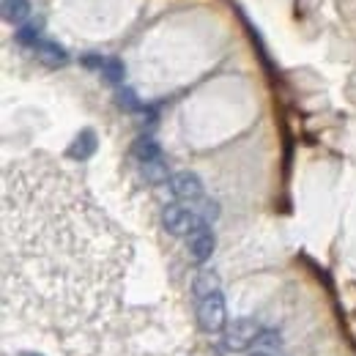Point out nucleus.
Here are the masks:
<instances>
[{
    "mask_svg": "<svg viewBox=\"0 0 356 356\" xmlns=\"http://www.w3.org/2000/svg\"><path fill=\"white\" fill-rule=\"evenodd\" d=\"M214 247H217V238H214V230L203 222L189 238H186V252L195 264H206L211 255H214Z\"/></svg>",
    "mask_w": 356,
    "mask_h": 356,
    "instance_id": "5",
    "label": "nucleus"
},
{
    "mask_svg": "<svg viewBox=\"0 0 356 356\" xmlns=\"http://www.w3.org/2000/svg\"><path fill=\"white\" fill-rule=\"evenodd\" d=\"M115 102H118V107L127 110V113H145V107L140 104V99H137V93H134L132 88H118Z\"/></svg>",
    "mask_w": 356,
    "mask_h": 356,
    "instance_id": "13",
    "label": "nucleus"
},
{
    "mask_svg": "<svg viewBox=\"0 0 356 356\" xmlns=\"http://www.w3.org/2000/svg\"><path fill=\"white\" fill-rule=\"evenodd\" d=\"M197 323L203 332H211V334L227 329V305H225L222 291L197 302Z\"/></svg>",
    "mask_w": 356,
    "mask_h": 356,
    "instance_id": "2",
    "label": "nucleus"
},
{
    "mask_svg": "<svg viewBox=\"0 0 356 356\" xmlns=\"http://www.w3.org/2000/svg\"><path fill=\"white\" fill-rule=\"evenodd\" d=\"M280 332H274V329H264L261 332V337H258V346H264V348H280Z\"/></svg>",
    "mask_w": 356,
    "mask_h": 356,
    "instance_id": "15",
    "label": "nucleus"
},
{
    "mask_svg": "<svg viewBox=\"0 0 356 356\" xmlns=\"http://www.w3.org/2000/svg\"><path fill=\"white\" fill-rule=\"evenodd\" d=\"M132 156L140 165L156 162V159H162V145H159L151 134H140V137H134V143H132Z\"/></svg>",
    "mask_w": 356,
    "mask_h": 356,
    "instance_id": "8",
    "label": "nucleus"
},
{
    "mask_svg": "<svg viewBox=\"0 0 356 356\" xmlns=\"http://www.w3.org/2000/svg\"><path fill=\"white\" fill-rule=\"evenodd\" d=\"M203 222H206V220H203L197 211L186 209V206L170 203V206L162 209V225H165V230H168L170 236H186V238H189Z\"/></svg>",
    "mask_w": 356,
    "mask_h": 356,
    "instance_id": "3",
    "label": "nucleus"
},
{
    "mask_svg": "<svg viewBox=\"0 0 356 356\" xmlns=\"http://www.w3.org/2000/svg\"><path fill=\"white\" fill-rule=\"evenodd\" d=\"M22 356H39V354H22Z\"/></svg>",
    "mask_w": 356,
    "mask_h": 356,
    "instance_id": "18",
    "label": "nucleus"
},
{
    "mask_svg": "<svg viewBox=\"0 0 356 356\" xmlns=\"http://www.w3.org/2000/svg\"><path fill=\"white\" fill-rule=\"evenodd\" d=\"M96 148H99L96 132L93 129H83V132L72 140V145L66 148V156L74 159V162H86V159H90L96 154Z\"/></svg>",
    "mask_w": 356,
    "mask_h": 356,
    "instance_id": "6",
    "label": "nucleus"
},
{
    "mask_svg": "<svg viewBox=\"0 0 356 356\" xmlns=\"http://www.w3.org/2000/svg\"><path fill=\"white\" fill-rule=\"evenodd\" d=\"M220 291V277L211 271V268H200L197 274H195V280H192V293L197 296V299H206V296H211V293H217Z\"/></svg>",
    "mask_w": 356,
    "mask_h": 356,
    "instance_id": "9",
    "label": "nucleus"
},
{
    "mask_svg": "<svg viewBox=\"0 0 356 356\" xmlns=\"http://www.w3.org/2000/svg\"><path fill=\"white\" fill-rule=\"evenodd\" d=\"M31 17V0H3V19L11 25H22Z\"/></svg>",
    "mask_w": 356,
    "mask_h": 356,
    "instance_id": "10",
    "label": "nucleus"
},
{
    "mask_svg": "<svg viewBox=\"0 0 356 356\" xmlns=\"http://www.w3.org/2000/svg\"><path fill=\"white\" fill-rule=\"evenodd\" d=\"M14 42L19 47H28V49H36L42 42V31L39 25H19V31L14 33Z\"/></svg>",
    "mask_w": 356,
    "mask_h": 356,
    "instance_id": "12",
    "label": "nucleus"
},
{
    "mask_svg": "<svg viewBox=\"0 0 356 356\" xmlns=\"http://www.w3.org/2000/svg\"><path fill=\"white\" fill-rule=\"evenodd\" d=\"M33 52H36V58H39L44 66H49V69H63V66L69 63V52L58 44V42H49V39H42Z\"/></svg>",
    "mask_w": 356,
    "mask_h": 356,
    "instance_id": "7",
    "label": "nucleus"
},
{
    "mask_svg": "<svg viewBox=\"0 0 356 356\" xmlns=\"http://www.w3.org/2000/svg\"><path fill=\"white\" fill-rule=\"evenodd\" d=\"M261 323L252 321V318H238L233 321L227 329H225V348L233 351V354H244L250 351L252 346H258V337H261Z\"/></svg>",
    "mask_w": 356,
    "mask_h": 356,
    "instance_id": "1",
    "label": "nucleus"
},
{
    "mask_svg": "<svg viewBox=\"0 0 356 356\" xmlns=\"http://www.w3.org/2000/svg\"><path fill=\"white\" fill-rule=\"evenodd\" d=\"M143 176H145L148 184L170 181V178H168V165H165L162 159H156V162H145V165H143Z\"/></svg>",
    "mask_w": 356,
    "mask_h": 356,
    "instance_id": "14",
    "label": "nucleus"
},
{
    "mask_svg": "<svg viewBox=\"0 0 356 356\" xmlns=\"http://www.w3.org/2000/svg\"><path fill=\"white\" fill-rule=\"evenodd\" d=\"M104 60H107L104 55H93V52L80 58V63H83L86 69H93V72H99V74H102V66H104Z\"/></svg>",
    "mask_w": 356,
    "mask_h": 356,
    "instance_id": "16",
    "label": "nucleus"
},
{
    "mask_svg": "<svg viewBox=\"0 0 356 356\" xmlns=\"http://www.w3.org/2000/svg\"><path fill=\"white\" fill-rule=\"evenodd\" d=\"M252 356H268L266 351H258V354H252Z\"/></svg>",
    "mask_w": 356,
    "mask_h": 356,
    "instance_id": "17",
    "label": "nucleus"
},
{
    "mask_svg": "<svg viewBox=\"0 0 356 356\" xmlns=\"http://www.w3.org/2000/svg\"><path fill=\"white\" fill-rule=\"evenodd\" d=\"M102 77L110 83V86H121L124 77H127V66L121 58H107L104 66H102Z\"/></svg>",
    "mask_w": 356,
    "mask_h": 356,
    "instance_id": "11",
    "label": "nucleus"
},
{
    "mask_svg": "<svg viewBox=\"0 0 356 356\" xmlns=\"http://www.w3.org/2000/svg\"><path fill=\"white\" fill-rule=\"evenodd\" d=\"M168 189L176 200H186V203H195L203 197V181L197 173L192 170H181V173H173L170 181H168Z\"/></svg>",
    "mask_w": 356,
    "mask_h": 356,
    "instance_id": "4",
    "label": "nucleus"
}]
</instances>
